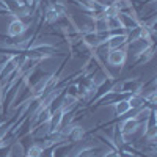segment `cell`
<instances>
[{
  "mask_svg": "<svg viewBox=\"0 0 157 157\" xmlns=\"http://www.w3.org/2000/svg\"><path fill=\"white\" fill-rule=\"evenodd\" d=\"M152 57H154V46L148 47V49H146V50L137 58V64H145V63H148Z\"/></svg>",
  "mask_w": 157,
  "mask_h": 157,
  "instance_id": "obj_11",
  "label": "cell"
},
{
  "mask_svg": "<svg viewBox=\"0 0 157 157\" xmlns=\"http://www.w3.org/2000/svg\"><path fill=\"white\" fill-rule=\"evenodd\" d=\"M112 105L115 109V116L116 118H124L126 115H129L130 110V105H129V101H127V96L126 98H118L116 101L112 102Z\"/></svg>",
  "mask_w": 157,
  "mask_h": 157,
  "instance_id": "obj_5",
  "label": "cell"
},
{
  "mask_svg": "<svg viewBox=\"0 0 157 157\" xmlns=\"http://www.w3.org/2000/svg\"><path fill=\"white\" fill-rule=\"evenodd\" d=\"M143 3H149V2H155V0H141Z\"/></svg>",
  "mask_w": 157,
  "mask_h": 157,
  "instance_id": "obj_13",
  "label": "cell"
},
{
  "mask_svg": "<svg viewBox=\"0 0 157 157\" xmlns=\"http://www.w3.org/2000/svg\"><path fill=\"white\" fill-rule=\"evenodd\" d=\"M24 157H27V155H24Z\"/></svg>",
  "mask_w": 157,
  "mask_h": 157,
  "instance_id": "obj_15",
  "label": "cell"
},
{
  "mask_svg": "<svg viewBox=\"0 0 157 157\" xmlns=\"http://www.w3.org/2000/svg\"><path fill=\"white\" fill-rule=\"evenodd\" d=\"M85 132H86V129H85L82 124H75V123H72V127H71L69 134H68V137H66V141L71 143V145H72V143L82 141L83 137H85Z\"/></svg>",
  "mask_w": 157,
  "mask_h": 157,
  "instance_id": "obj_6",
  "label": "cell"
},
{
  "mask_svg": "<svg viewBox=\"0 0 157 157\" xmlns=\"http://www.w3.org/2000/svg\"><path fill=\"white\" fill-rule=\"evenodd\" d=\"M25 155V151H24V146H22V143L19 141H14L11 145L10 151H8V155L6 157H24Z\"/></svg>",
  "mask_w": 157,
  "mask_h": 157,
  "instance_id": "obj_9",
  "label": "cell"
},
{
  "mask_svg": "<svg viewBox=\"0 0 157 157\" xmlns=\"http://www.w3.org/2000/svg\"><path fill=\"white\" fill-rule=\"evenodd\" d=\"M154 109L152 107H149V105H143V107H140V109H137V110H134L135 113H134V118L137 121H140V123H143V121H146L148 118H149V115H151V112H152Z\"/></svg>",
  "mask_w": 157,
  "mask_h": 157,
  "instance_id": "obj_8",
  "label": "cell"
},
{
  "mask_svg": "<svg viewBox=\"0 0 157 157\" xmlns=\"http://www.w3.org/2000/svg\"><path fill=\"white\" fill-rule=\"evenodd\" d=\"M43 146L39 145V143H35V145H32V146H29L27 148V151H25V155L27 157H41L43 155Z\"/></svg>",
  "mask_w": 157,
  "mask_h": 157,
  "instance_id": "obj_10",
  "label": "cell"
},
{
  "mask_svg": "<svg viewBox=\"0 0 157 157\" xmlns=\"http://www.w3.org/2000/svg\"><path fill=\"white\" fill-rule=\"evenodd\" d=\"M29 22H25L24 19H19V17H13V21L10 22L8 29H6V36L11 39V38H19L22 36L25 32L29 30Z\"/></svg>",
  "mask_w": 157,
  "mask_h": 157,
  "instance_id": "obj_3",
  "label": "cell"
},
{
  "mask_svg": "<svg viewBox=\"0 0 157 157\" xmlns=\"http://www.w3.org/2000/svg\"><path fill=\"white\" fill-rule=\"evenodd\" d=\"M127 101H129V105H130V110H137L143 105H146L145 104V98H143L141 93H135V94H129L127 96Z\"/></svg>",
  "mask_w": 157,
  "mask_h": 157,
  "instance_id": "obj_7",
  "label": "cell"
},
{
  "mask_svg": "<svg viewBox=\"0 0 157 157\" xmlns=\"http://www.w3.org/2000/svg\"><path fill=\"white\" fill-rule=\"evenodd\" d=\"M127 44V33L126 32H121V33H110L109 38H107V49L112 50V49H120V47H124Z\"/></svg>",
  "mask_w": 157,
  "mask_h": 157,
  "instance_id": "obj_4",
  "label": "cell"
},
{
  "mask_svg": "<svg viewBox=\"0 0 157 157\" xmlns=\"http://www.w3.org/2000/svg\"><path fill=\"white\" fill-rule=\"evenodd\" d=\"M102 157H121V154H120V151H116V149H112V148H109L105 152H104V155Z\"/></svg>",
  "mask_w": 157,
  "mask_h": 157,
  "instance_id": "obj_12",
  "label": "cell"
},
{
  "mask_svg": "<svg viewBox=\"0 0 157 157\" xmlns=\"http://www.w3.org/2000/svg\"><path fill=\"white\" fill-rule=\"evenodd\" d=\"M105 61L109 66H113V68H123L126 61H127V49L126 46L124 47H120V49H112L107 52L105 55Z\"/></svg>",
  "mask_w": 157,
  "mask_h": 157,
  "instance_id": "obj_1",
  "label": "cell"
},
{
  "mask_svg": "<svg viewBox=\"0 0 157 157\" xmlns=\"http://www.w3.org/2000/svg\"><path fill=\"white\" fill-rule=\"evenodd\" d=\"M0 11H3V10H2V8H0ZM3 13H5V11H3Z\"/></svg>",
  "mask_w": 157,
  "mask_h": 157,
  "instance_id": "obj_14",
  "label": "cell"
},
{
  "mask_svg": "<svg viewBox=\"0 0 157 157\" xmlns=\"http://www.w3.org/2000/svg\"><path fill=\"white\" fill-rule=\"evenodd\" d=\"M118 127H120L123 137L127 140V137H132V135H135V134L140 132L141 123L137 121L134 116H124V118H123V121L118 124Z\"/></svg>",
  "mask_w": 157,
  "mask_h": 157,
  "instance_id": "obj_2",
  "label": "cell"
}]
</instances>
